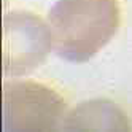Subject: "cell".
Wrapping results in <instances>:
<instances>
[{"mask_svg": "<svg viewBox=\"0 0 132 132\" xmlns=\"http://www.w3.org/2000/svg\"><path fill=\"white\" fill-rule=\"evenodd\" d=\"M62 129H129L126 116L111 102L81 103L65 118Z\"/></svg>", "mask_w": 132, "mask_h": 132, "instance_id": "277c9868", "label": "cell"}, {"mask_svg": "<svg viewBox=\"0 0 132 132\" xmlns=\"http://www.w3.org/2000/svg\"><path fill=\"white\" fill-rule=\"evenodd\" d=\"M51 48L50 27L38 14L10 11L3 16V73H30L45 62Z\"/></svg>", "mask_w": 132, "mask_h": 132, "instance_id": "3957f363", "label": "cell"}, {"mask_svg": "<svg viewBox=\"0 0 132 132\" xmlns=\"http://www.w3.org/2000/svg\"><path fill=\"white\" fill-rule=\"evenodd\" d=\"M3 126L6 130H54L65 119V100L46 84L32 80L3 83Z\"/></svg>", "mask_w": 132, "mask_h": 132, "instance_id": "7a4b0ae2", "label": "cell"}, {"mask_svg": "<svg viewBox=\"0 0 132 132\" xmlns=\"http://www.w3.org/2000/svg\"><path fill=\"white\" fill-rule=\"evenodd\" d=\"M116 0H57L48 14L54 53L73 64L96 56L119 27Z\"/></svg>", "mask_w": 132, "mask_h": 132, "instance_id": "6da1fadb", "label": "cell"}]
</instances>
